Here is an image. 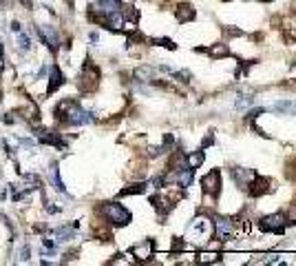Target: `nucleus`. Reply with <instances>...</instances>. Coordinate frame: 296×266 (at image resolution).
<instances>
[{
    "mask_svg": "<svg viewBox=\"0 0 296 266\" xmlns=\"http://www.w3.org/2000/svg\"><path fill=\"white\" fill-rule=\"evenodd\" d=\"M36 188H40V177L33 175V173H27V175H20L18 180L14 182V186H11V191H14V200L18 202L25 195H29L31 191H36Z\"/></svg>",
    "mask_w": 296,
    "mask_h": 266,
    "instance_id": "1",
    "label": "nucleus"
},
{
    "mask_svg": "<svg viewBox=\"0 0 296 266\" xmlns=\"http://www.w3.org/2000/svg\"><path fill=\"white\" fill-rule=\"evenodd\" d=\"M102 215L106 218V222H111L113 226H126L131 222V213L122 207V204H115V202H109L102 207Z\"/></svg>",
    "mask_w": 296,
    "mask_h": 266,
    "instance_id": "2",
    "label": "nucleus"
},
{
    "mask_svg": "<svg viewBox=\"0 0 296 266\" xmlns=\"http://www.w3.org/2000/svg\"><path fill=\"white\" fill-rule=\"evenodd\" d=\"M210 235H212V226L208 218H197L190 224V229H188V240L197 244H208Z\"/></svg>",
    "mask_w": 296,
    "mask_h": 266,
    "instance_id": "3",
    "label": "nucleus"
},
{
    "mask_svg": "<svg viewBox=\"0 0 296 266\" xmlns=\"http://www.w3.org/2000/svg\"><path fill=\"white\" fill-rule=\"evenodd\" d=\"M38 36H40V40L47 44L51 51H58L60 38H58V31H55L51 25H40V29H38Z\"/></svg>",
    "mask_w": 296,
    "mask_h": 266,
    "instance_id": "4",
    "label": "nucleus"
},
{
    "mask_svg": "<svg viewBox=\"0 0 296 266\" xmlns=\"http://www.w3.org/2000/svg\"><path fill=\"white\" fill-rule=\"evenodd\" d=\"M219 171H210L208 175L201 177V188H204L206 195H215V193H219Z\"/></svg>",
    "mask_w": 296,
    "mask_h": 266,
    "instance_id": "5",
    "label": "nucleus"
},
{
    "mask_svg": "<svg viewBox=\"0 0 296 266\" xmlns=\"http://www.w3.org/2000/svg\"><path fill=\"white\" fill-rule=\"evenodd\" d=\"M272 188H274V182L267 180V177H252L250 180V191H252V195H265V193H270Z\"/></svg>",
    "mask_w": 296,
    "mask_h": 266,
    "instance_id": "6",
    "label": "nucleus"
},
{
    "mask_svg": "<svg viewBox=\"0 0 296 266\" xmlns=\"http://www.w3.org/2000/svg\"><path fill=\"white\" fill-rule=\"evenodd\" d=\"M285 224H287V218H285V215H283V213H274V215H267L261 226H263L265 231L281 233L283 229H285Z\"/></svg>",
    "mask_w": 296,
    "mask_h": 266,
    "instance_id": "7",
    "label": "nucleus"
},
{
    "mask_svg": "<svg viewBox=\"0 0 296 266\" xmlns=\"http://www.w3.org/2000/svg\"><path fill=\"white\" fill-rule=\"evenodd\" d=\"M234 222L228 220V218H219L217 220V235H219V240H228V237L234 233Z\"/></svg>",
    "mask_w": 296,
    "mask_h": 266,
    "instance_id": "8",
    "label": "nucleus"
},
{
    "mask_svg": "<svg viewBox=\"0 0 296 266\" xmlns=\"http://www.w3.org/2000/svg\"><path fill=\"white\" fill-rule=\"evenodd\" d=\"M62 82H64V78H62V74H60V69H58V66H51V69H49V87H47V93L58 91V89L62 87Z\"/></svg>",
    "mask_w": 296,
    "mask_h": 266,
    "instance_id": "9",
    "label": "nucleus"
},
{
    "mask_svg": "<svg viewBox=\"0 0 296 266\" xmlns=\"http://www.w3.org/2000/svg\"><path fill=\"white\" fill-rule=\"evenodd\" d=\"M131 253H133V257H137V259H148L150 255H153V242H142V244H137V246H133L131 248Z\"/></svg>",
    "mask_w": 296,
    "mask_h": 266,
    "instance_id": "10",
    "label": "nucleus"
},
{
    "mask_svg": "<svg viewBox=\"0 0 296 266\" xmlns=\"http://www.w3.org/2000/svg\"><path fill=\"white\" fill-rule=\"evenodd\" d=\"M73 237V231H71V226H62V229H55L49 233V240H51L53 244H62L66 240H71Z\"/></svg>",
    "mask_w": 296,
    "mask_h": 266,
    "instance_id": "11",
    "label": "nucleus"
},
{
    "mask_svg": "<svg viewBox=\"0 0 296 266\" xmlns=\"http://www.w3.org/2000/svg\"><path fill=\"white\" fill-rule=\"evenodd\" d=\"M16 36V49H18L20 53H27L31 49V38H29V33H25V29H20V31H16L14 33Z\"/></svg>",
    "mask_w": 296,
    "mask_h": 266,
    "instance_id": "12",
    "label": "nucleus"
},
{
    "mask_svg": "<svg viewBox=\"0 0 296 266\" xmlns=\"http://www.w3.org/2000/svg\"><path fill=\"white\" fill-rule=\"evenodd\" d=\"M49 177H51V184L55 191H60V193H64V184H62V180H60V171H58V164H51L49 166Z\"/></svg>",
    "mask_w": 296,
    "mask_h": 266,
    "instance_id": "13",
    "label": "nucleus"
},
{
    "mask_svg": "<svg viewBox=\"0 0 296 266\" xmlns=\"http://www.w3.org/2000/svg\"><path fill=\"white\" fill-rule=\"evenodd\" d=\"M232 175H234V180L241 184V188H245V184H248V182L254 177V173H252V171H248V169H234Z\"/></svg>",
    "mask_w": 296,
    "mask_h": 266,
    "instance_id": "14",
    "label": "nucleus"
},
{
    "mask_svg": "<svg viewBox=\"0 0 296 266\" xmlns=\"http://www.w3.org/2000/svg\"><path fill=\"white\" fill-rule=\"evenodd\" d=\"M194 18V9L190 5H179V9H177V20L179 22H190Z\"/></svg>",
    "mask_w": 296,
    "mask_h": 266,
    "instance_id": "15",
    "label": "nucleus"
},
{
    "mask_svg": "<svg viewBox=\"0 0 296 266\" xmlns=\"http://www.w3.org/2000/svg\"><path fill=\"white\" fill-rule=\"evenodd\" d=\"M201 162H204V153H201V151H197V153H192L190 155V158H188V169H197V166L201 164Z\"/></svg>",
    "mask_w": 296,
    "mask_h": 266,
    "instance_id": "16",
    "label": "nucleus"
},
{
    "mask_svg": "<svg viewBox=\"0 0 296 266\" xmlns=\"http://www.w3.org/2000/svg\"><path fill=\"white\" fill-rule=\"evenodd\" d=\"M217 257H219V255H217V253H212V251H204V253H199V262H204V264L217 262Z\"/></svg>",
    "mask_w": 296,
    "mask_h": 266,
    "instance_id": "17",
    "label": "nucleus"
},
{
    "mask_svg": "<svg viewBox=\"0 0 296 266\" xmlns=\"http://www.w3.org/2000/svg\"><path fill=\"white\" fill-rule=\"evenodd\" d=\"M210 55H215V58H223V55H228V47L226 44H215V47L210 49Z\"/></svg>",
    "mask_w": 296,
    "mask_h": 266,
    "instance_id": "18",
    "label": "nucleus"
},
{
    "mask_svg": "<svg viewBox=\"0 0 296 266\" xmlns=\"http://www.w3.org/2000/svg\"><path fill=\"white\" fill-rule=\"evenodd\" d=\"M144 184H131L128 188H124V191H122V195H133V193H144Z\"/></svg>",
    "mask_w": 296,
    "mask_h": 266,
    "instance_id": "19",
    "label": "nucleus"
},
{
    "mask_svg": "<svg viewBox=\"0 0 296 266\" xmlns=\"http://www.w3.org/2000/svg\"><path fill=\"white\" fill-rule=\"evenodd\" d=\"M29 255H31V251H29V246H27V244H25V246H22L20 248V262H29Z\"/></svg>",
    "mask_w": 296,
    "mask_h": 266,
    "instance_id": "20",
    "label": "nucleus"
},
{
    "mask_svg": "<svg viewBox=\"0 0 296 266\" xmlns=\"http://www.w3.org/2000/svg\"><path fill=\"white\" fill-rule=\"evenodd\" d=\"M285 218H287V222H296V204L287 211V215H285Z\"/></svg>",
    "mask_w": 296,
    "mask_h": 266,
    "instance_id": "21",
    "label": "nucleus"
},
{
    "mask_svg": "<svg viewBox=\"0 0 296 266\" xmlns=\"http://www.w3.org/2000/svg\"><path fill=\"white\" fill-rule=\"evenodd\" d=\"M3 64H5V62H3V53H0V69H3Z\"/></svg>",
    "mask_w": 296,
    "mask_h": 266,
    "instance_id": "22",
    "label": "nucleus"
},
{
    "mask_svg": "<svg viewBox=\"0 0 296 266\" xmlns=\"http://www.w3.org/2000/svg\"><path fill=\"white\" fill-rule=\"evenodd\" d=\"M0 53H3V42H0Z\"/></svg>",
    "mask_w": 296,
    "mask_h": 266,
    "instance_id": "23",
    "label": "nucleus"
},
{
    "mask_svg": "<svg viewBox=\"0 0 296 266\" xmlns=\"http://www.w3.org/2000/svg\"><path fill=\"white\" fill-rule=\"evenodd\" d=\"M263 3H267V0H263Z\"/></svg>",
    "mask_w": 296,
    "mask_h": 266,
    "instance_id": "24",
    "label": "nucleus"
}]
</instances>
